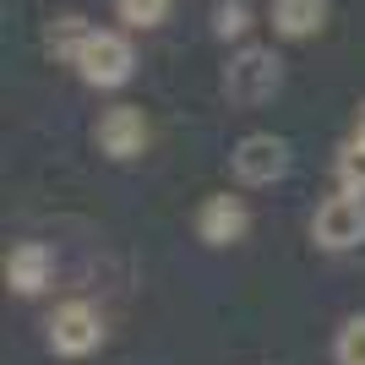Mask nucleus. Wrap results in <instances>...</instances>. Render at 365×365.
Here are the masks:
<instances>
[{"mask_svg": "<svg viewBox=\"0 0 365 365\" xmlns=\"http://www.w3.org/2000/svg\"><path fill=\"white\" fill-rule=\"evenodd\" d=\"M354 137H360V142H365V109H360V120H354Z\"/></svg>", "mask_w": 365, "mask_h": 365, "instance_id": "15", "label": "nucleus"}, {"mask_svg": "<svg viewBox=\"0 0 365 365\" xmlns=\"http://www.w3.org/2000/svg\"><path fill=\"white\" fill-rule=\"evenodd\" d=\"M82 38H88L82 16H61V22L49 28V49H55V55H66V61H71L76 49H82Z\"/></svg>", "mask_w": 365, "mask_h": 365, "instance_id": "14", "label": "nucleus"}, {"mask_svg": "<svg viewBox=\"0 0 365 365\" xmlns=\"http://www.w3.org/2000/svg\"><path fill=\"white\" fill-rule=\"evenodd\" d=\"M93 142H98V153H109L115 164L142 158V148H148V115H142L137 104L104 109V115H98V125H93Z\"/></svg>", "mask_w": 365, "mask_h": 365, "instance_id": "6", "label": "nucleus"}, {"mask_svg": "<svg viewBox=\"0 0 365 365\" xmlns=\"http://www.w3.org/2000/svg\"><path fill=\"white\" fill-rule=\"evenodd\" d=\"M76 76L88 82V88H125L131 71H137V55H131V38L115 28H88L82 49L71 55Z\"/></svg>", "mask_w": 365, "mask_h": 365, "instance_id": "2", "label": "nucleus"}, {"mask_svg": "<svg viewBox=\"0 0 365 365\" xmlns=\"http://www.w3.org/2000/svg\"><path fill=\"white\" fill-rule=\"evenodd\" d=\"M213 33L218 38H245V33H251V6H245V0H224L213 11Z\"/></svg>", "mask_w": 365, "mask_h": 365, "instance_id": "13", "label": "nucleus"}, {"mask_svg": "<svg viewBox=\"0 0 365 365\" xmlns=\"http://www.w3.org/2000/svg\"><path fill=\"white\" fill-rule=\"evenodd\" d=\"M327 22V0H273V33L278 38H311Z\"/></svg>", "mask_w": 365, "mask_h": 365, "instance_id": "9", "label": "nucleus"}, {"mask_svg": "<svg viewBox=\"0 0 365 365\" xmlns=\"http://www.w3.org/2000/svg\"><path fill=\"white\" fill-rule=\"evenodd\" d=\"M98 344H104V322H98V311L88 300L55 305V317H49V349L76 360V354H93Z\"/></svg>", "mask_w": 365, "mask_h": 365, "instance_id": "5", "label": "nucleus"}, {"mask_svg": "<svg viewBox=\"0 0 365 365\" xmlns=\"http://www.w3.org/2000/svg\"><path fill=\"white\" fill-rule=\"evenodd\" d=\"M169 6H175V0H115V16H120L125 28L148 33V28H164Z\"/></svg>", "mask_w": 365, "mask_h": 365, "instance_id": "10", "label": "nucleus"}, {"mask_svg": "<svg viewBox=\"0 0 365 365\" xmlns=\"http://www.w3.org/2000/svg\"><path fill=\"white\" fill-rule=\"evenodd\" d=\"M49 273H55V251H49L44 240H22L6 257V284H11L16 294H38L49 284Z\"/></svg>", "mask_w": 365, "mask_h": 365, "instance_id": "8", "label": "nucleus"}, {"mask_svg": "<svg viewBox=\"0 0 365 365\" xmlns=\"http://www.w3.org/2000/svg\"><path fill=\"white\" fill-rule=\"evenodd\" d=\"M284 88V61H278L267 44H245L240 55H229L224 66V98L240 109H257L267 98H278Z\"/></svg>", "mask_w": 365, "mask_h": 365, "instance_id": "1", "label": "nucleus"}, {"mask_svg": "<svg viewBox=\"0 0 365 365\" xmlns=\"http://www.w3.org/2000/svg\"><path fill=\"white\" fill-rule=\"evenodd\" d=\"M229 164H235V175L245 185H273V180L289 175V142L273 137V131H251V137L235 142Z\"/></svg>", "mask_w": 365, "mask_h": 365, "instance_id": "4", "label": "nucleus"}, {"mask_svg": "<svg viewBox=\"0 0 365 365\" xmlns=\"http://www.w3.org/2000/svg\"><path fill=\"white\" fill-rule=\"evenodd\" d=\"M311 240H317L322 251H349V245H360L365 240V197H354V191L327 197L317 207V218H311Z\"/></svg>", "mask_w": 365, "mask_h": 365, "instance_id": "3", "label": "nucleus"}, {"mask_svg": "<svg viewBox=\"0 0 365 365\" xmlns=\"http://www.w3.org/2000/svg\"><path fill=\"white\" fill-rule=\"evenodd\" d=\"M333 354H338V365H365V317H349L338 327Z\"/></svg>", "mask_w": 365, "mask_h": 365, "instance_id": "12", "label": "nucleus"}, {"mask_svg": "<svg viewBox=\"0 0 365 365\" xmlns=\"http://www.w3.org/2000/svg\"><path fill=\"white\" fill-rule=\"evenodd\" d=\"M338 185L354 191V197H365V142L360 137H349L338 148Z\"/></svg>", "mask_w": 365, "mask_h": 365, "instance_id": "11", "label": "nucleus"}, {"mask_svg": "<svg viewBox=\"0 0 365 365\" xmlns=\"http://www.w3.org/2000/svg\"><path fill=\"white\" fill-rule=\"evenodd\" d=\"M245 229H251V213H245V202H240V197L213 191V197L202 202L197 235H202L207 245H235V240H245Z\"/></svg>", "mask_w": 365, "mask_h": 365, "instance_id": "7", "label": "nucleus"}]
</instances>
